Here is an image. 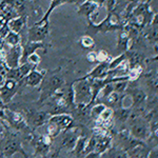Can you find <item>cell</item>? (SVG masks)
Segmentation results:
<instances>
[{"label":"cell","mask_w":158,"mask_h":158,"mask_svg":"<svg viewBox=\"0 0 158 158\" xmlns=\"http://www.w3.org/2000/svg\"><path fill=\"white\" fill-rule=\"evenodd\" d=\"M73 97L74 101L78 106H88L91 101H93L91 81L86 77L79 79L74 83Z\"/></svg>","instance_id":"6da1fadb"},{"label":"cell","mask_w":158,"mask_h":158,"mask_svg":"<svg viewBox=\"0 0 158 158\" xmlns=\"http://www.w3.org/2000/svg\"><path fill=\"white\" fill-rule=\"evenodd\" d=\"M131 135L132 137L137 140H146L149 138L151 130H150L149 124L147 123L146 120L139 118L134 119L131 123Z\"/></svg>","instance_id":"7a4b0ae2"},{"label":"cell","mask_w":158,"mask_h":158,"mask_svg":"<svg viewBox=\"0 0 158 158\" xmlns=\"http://www.w3.org/2000/svg\"><path fill=\"white\" fill-rule=\"evenodd\" d=\"M22 56V48L20 44L14 45L9 50V52L6 54V65L10 69L18 68L21 61Z\"/></svg>","instance_id":"3957f363"},{"label":"cell","mask_w":158,"mask_h":158,"mask_svg":"<svg viewBox=\"0 0 158 158\" xmlns=\"http://www.w3.org/2000/svg\"><path fill=\"white\" fill-rule=\"evenodd\" d=\"M62 85H63L62 77H60L59 75H53L50 78H48L45 80V82L43 81V92L47 93V96H50L53 93H55L58 89H60Z\"/></svg>","instance_id":"277c9868"},{"label":"cell","mask_w":158,"mask_h":158,"mask_svg":"<svg viewBox=\"0 0 158 158\" xmlns=\"http://www.w3.org/2000/svg\"><path fill=\"white\" fill-rule=\"evenodd\" d=\"M0 150L4 155L11 157L13 154H15L16 152L20 151L21 149V144L17 139L15 138H6L1 142V147Z\"/></svg>","instance_id":"5b68a950"},{"label":"cell","mask_w":158,"mask_h":158,"mask_svg":"<svg viewBox=\"0 0 158 158\" xmlns=\"http://www.w3.org/2000/svg\"><path fill=\"white\" fill-rule=\"evenodd\" d=\"M49 122L57 128L59 131H63V130L70 128L73 123V119L72 117H70L69 115L65 114H60V115H56L49 118Z\"/></svg>","instance_id":"8992f818"},{"label":"cell","mask_w":158,"mask_h":158,"mask_svg":"<svg viewBox=\"0 0 158 158\" xmlns=\"http://www.w3.org/2000/svg\"><path fill=\"white\" fill-rule=\"evenodd\" d=\"M48 34V25L44 27H35L29 30V41L31 42H39L42 41Z\"/></svg>","instance_id":"52a82bcc"},{"label":"cell","mask_w":158,"mask_h":158,"mask_svg":"<svg viewBox=\"0 0 158 158\" xmlns=\"http://www.w3.org/2000/svg\"><path fill=\"white\" fill-rule=\"evenodd\" d=\"M15 90H16V81L13 80V79H7L6 82H4L2 89L0 90L2 100H3L4 102H9L10 99L14 95Z\"/></svg>","instance_id":"ba28073f"},{"label":"cell","mask_w":158,"mask_h":158,"mask_svg":"<svg viewBox=\"0 0 158 158\" xmlns=\"http://www.w3.org/2000/svg\"><path fill=\"white\" fill-rule=\"evenodd\" d=\"M49 117L50 116L47 112H36L30 116L29 122L33 128H39L49 120Z\"/></svg>","instance_id":"9c48e42d"},{"label":"cell","mask_w":158,"mask_h":158,"mask_svg":"<svg viewBox=\"0 0 158 158\" xmlns=\"http://www.w3.org/2000/svg\"><path fill=\"white\" fill-rule=\"evenodd\" d=\"M43 78H44V75L42 73L33 70L24 77V81H25V85L30 86H36L42 82Z\"/></svg>","instance_id":"30bf717a"},{"label":"cell","mask_w":158,"mask_h":158,"mask_svg":"<svg viewBox=\"0 0 158 158\" xmlns=\"http://www.w3.org/2000/svg\"><path fill=\"white\" fill-rule=\"evenodd\" d=\"M50 143L44 139V137H40L35 142V152L38 156H45L49 153Z\"/></svg>","instance_id":"8fae6325"},{"label":"cell","mask_w":158,"mask_h":158,"mask_svg":"<svg viewBox=\"0 0 158 158\" xmlns=\"http://www.w3.org/2000/svg\"><path fill=\"white\" fill-rule=\"evenodd\" d=\"M6 115L10 117V122L17 129H24L27 127V122L22 118L21 115H19L16 112H6Z\"/></svg>","instance_id":"7c38bea8"},{"label":"cell","mask_w":158,"mask_h":158,"mask_svg":"<svg viewBox=\"0 0 158 158\" xmlns=\"http://www.w3.org/2000/svg\"><path fill=\"white\" fill-rule=\"evenodd\" d=\"M42 47L43 45L40 42H31V41H29L27 42V44L25 45L23 49H22V56H21V61H20V62H24L31 54H33V53H34L37 49L42 48Z\"/></svg>","instance_id":"4fadbf2b"},{"label":"cell","mask_w":158,"mask_h":158,"mask_svg":"<svg viewBox=\"0 0 158 158\" xmlns=\"http://www.w3.org/2000/svg\"><path fill=\"white\" fill-rule=\"evenodd\" d=\"M110 142H111V138L108 136H100L99 138H96V144H95V149L94 152L101 154V153L106 152L108 150V148L110 147Z\"/></svg>","instance_id":"5bb4252c"},{"label":"cell","mask_w":158,"mask_h":158,"mask_svg":"<svg viewBox=\"0 0 158 158\" xmlns=\"http://www.w3.org/2000/svg\"><path fill=\"white\" fill-rule=\"evenodd\" d=\"M108 70H109L108 62H106H106H101L97 68H95L90 74H89L88 77H93V78L100 79V78H102L103 76L106 75Z\"/></svg>","instance_id":"9a60e30c"},{"label":"cell","mask_w":158,"mask_h":158,"mask_svg":"<svg viewBox=\"0 0 158 158\" xmlns=\"http://www.w3.org/2000/svg\"><path fill=\"white\" fill-rule=\"evenodd\" d=\"M23 25H24V20L22 17H15V18L10 20L9 23H7V27H9L10 31L13 33H17V34H19V32L22 30Z\"/></svg>","instance_id":"2e32d148"},{"label":"cell","mask_w":158,"mask_h":158,"mask_svg":"<svg viewBox=\"0 0 158 158\" xmlns=\"http://www.w3.org/2000/svg\"><path fill=\"white\" fill-rule=\"evenodd\" d=\"M131 96H132V101H133L134 106H140L146 101V93L143 91L139 90V89H133L131 91Z\"/></svg>","instance_id":"e0dca14e"},{"label":"cell","mask_w":158,"mask_h":158,"mask_svg":"<svg viewBox=\"0 0 158 158\" xmlns=\"http://www.w3.org/2000/svg\"><path fill=\"white\" fill-rule=\"evenodd\" d=\"M77 139H78V136L75 133H69L63 137L62 147L68 150H72L73 151L74 147H75L76 142H77Z\"/></svg>","instance_id":"ac0fdd59"},{"label":"cell","mask_w":158,"mask_h":158,"mask_svg":"<svg viewBox=\"0 0 158 158\" xmlns=\"http://www.w3.org/2000/svg\"><path fill=\"white\" fill-rule=\"evenodd\" d=\"M85 146H86V139L85 137H78L77 142L74 147L73 151L76 156L80 157L81 155L85 154Z\"/></svg>","instance_id":"d6986e66"},{"label":"cell","mask_w":158,"mask_h":158,"mask_svg":"<svg viewBox=\"0 0 158 158\" xmlns=\"http://www.w3.org/2000/svg\"><path fill=\"white\" fill-rule=\"evenodd\" d=\"M4 41H6V43H9V44H11L12 47L19 44V41H20L19 34H17V33H13L10 31V32L6 34V36L4 37Z\"/></svg>","instance_id":"ffe728a7"},{"label":"cell","mask_w":158,"mask_h":158,"mask_svg":"<svg viewBox=\"0 0 158 158\" xmlns=\"http://www.w3.org/2000/svg\"><path fill=\"white\" fill-rule=\"evenodd\" d=\"M104 109H106V106H104V104H101V103L96 104V106L91 110V116L93 117L94 119L99 118V116H100L101 113L104 111Z\"/></svg>","instance_id":"44dd1931"},{"label":"cell","mask_w":158,"mask_h":158,"mask_svg":"<svg viewBox=\"0 0 158 158\" xmlns=\"http://www.w3.org/2000/svg\"><path fill=\"white\" fill-rule=\"evenodd\" d=\"M115 117L120 121H126L130 118V111L127 109H118V111L115 113Z\"/></svg>","instance_id":"7402d4cb"},{"label":"cell","mask_w":158,"mask_h":158,"mask_svg":"<svg viewBox=\"0 0 158 158\" xmlns=\"http://www.w3.org/2000/svg\"><path fill=\"white\" fill-rule=\"evenodd\" d=\"M95 9H96V4H93V3H91V2H85L83 6H81L80 10H79V13H83V14H85V15H89Z\"/></svg>","instance_id":"603a6c76"},{"label":"cell","mask_w":158,"mask_h":158,"mask_svg":"<svg viewBox=\"0 0 158 158\" xmlns=\"http://www.w3.org/2000/svg\"><path fill=\"white\" fill-rule=\"evenodd\" d=\"M80 42L82 47L85 48V49H91V48L94 47V40L91 36H83L81 38Z\"/></svg>","instance_id":"cb8c5ba5"},{"label":"cell","mask_w":158,"mask_h":158,"mask_svg":"<svg viewBox=\"0 0 158 158\" xmlns=\"http://www.w3.org/2000/svg\"><path fill=\"white\" fill-rule=\"evenodd\" d=\"M109 58V54L106 51L100 50L98 53H96V61H100V62H106Z\"/></svg>","instance_id":"d4e9b609"},{"label":"cell","mask_w":158,"mask_h":158,"mask_svg":"<svg viewBox=\"0 0 158 158\" xmlns=\"http://www.w3.org/2000/svg\"><path fill=\"white\" fill-rule=\"evenodd\" d=\"M27 61L31 63H33V64H35L37 67L38 63L40 62V57L36 54V53H33V54H31L29 57H27Z\"/></svg>","instance_id":"484cf974"},{"label":"cell","mask_w":158,"mask_h":158,"mask_svg":"<svg viewBox=\"0 0 158 158\" xmlns=\"http://www.w3.org/2000/svg\"><path fill=\"white\" fill-rule=\"evenodd\" d=\"M111 158H127V154L123 151H113V154H112Z\"/></svg>","instance_id":"4316f807"},{"label":"cell","mask_w":158,"mask_h":158,"mask_svg":"<svg viewBox=\"0 0 158 158\" xmlns=\"http://www.w3.org/2000/svg\"><path fill=\"white\" fill-rule=\"evenodd\" d=\"M86 59L90 61V62H95L96 61V53L95 52H90L88 55H86Z\"/></svg>","instance_id":"83f0119b"},{"label":"cell","mask_w":158,"mask_h":158,"mask_svg":"<svg viewBox=\"0 0 158 158\" xmlns=\"http://www.w3.org/2000/svg\"><path fill=\"white\" fill-rule=\"evenodd\" d=\"M4 82H6V81H4V79H3V76L0 75V90L2 89V86H3Z\"/></svg>","instance_id":"f1b7e54d"},{"label":"cell","mask_w":158,"mask_h":158,"mask_svg":"<svg viewBox=\"0 0 158 158\" xmlns=\"http://www.w3.org/2000/svg\"><path fill=\"white\" fill-rule=\"evenodd\" d=\"M2 56H3V53H2V50L0 49V59L2 58Z\"/></svg>","instance_id":"f546056e"},{"label":"cell","mask_w":158,"mask_h":158,"mask_svg":"<svg viewBox=\"0 0 158 158\" xmlns=\"http://www.w3.org/2000/svg\"><path fill=\"white\" fill-rule=\"evenodd\" d=\"M35 158H45L44 156H37V157H35Z\"/></svg>","instance_id":"4dcf8cb0"}]
</instances>
